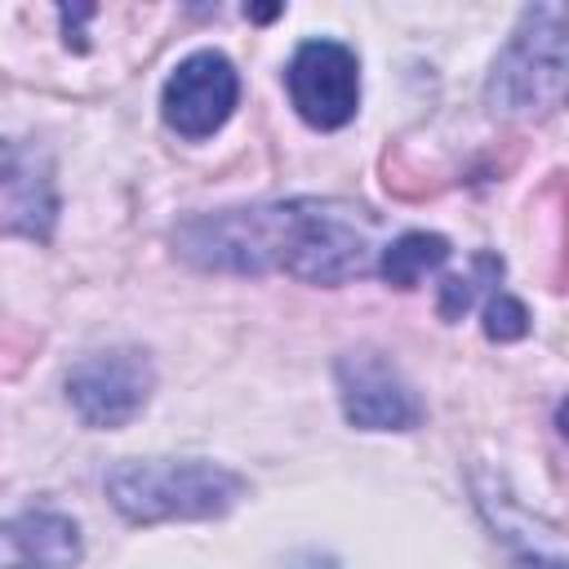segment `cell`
<instances>
[{"label": "cell", "mask_w": 569, "mask_h": 569, "mask_svg": "<svg viewBox=\"0 0 569 569\" xmlns=\"http://www.w3.org/2000/svg\"><path fill=\"white\" fill-rule=\"evenodd\" d=\"M378 218L351 200H289L200 213L173 231L182 258L209 271H289L307 284H347L373 271Z\"/></svg>", "instance_id": "1"}, {"label": "cell", "mask_w": 569, "mask_h": 569, "mask_svg": "<svg viewBox=\"0 0 569 569\" xmlns=\"http://www.w3.org/2000/svg\"><path fill=\"white\" fill-rule=\"evenodd\" d=\"M107 493L116 511L133 525L156 520H213L231 511L244 493V480L218 462L200 458H133L111 467Z\"/></svg>", "instance_id": "2"}, {"label": "cell", "mask_w": 569, "mask_h": 569, "mask_svg": "<svg viewBox=\"0 0 569 569\" xmlns=\"http://www.w3.org/2000/svg\"><path fill=\"white\" fill-rule=\"evenodd\" d=\"M565 89V13L560 4L529 9L516 40L502 49L489 76L493 111H551Z\"/></svg>", "instance_id": "3"}, {"label": "cell", "mask_w": 569, "mask_h": 569, "mask_svg": "<svg viewBox=\"0 0 569 569\" xmlns=\"http://www.w3.org/2000/svg\"><path fill=\"white\" fill-rule=\"evenodd\" d=\"M156 373L138 347H111L84 356L67 373V396L89 427H124L151 396Z\"/></svg>", "instance_id": "4"}, {"label": "cell", "mask_w": 569, "mask_h": 569, "mask_svg": "<svg viewBox=\"0 0 569 569\" xmlns=\"http://www.w3.org/2000/svg\"><path fill=\"white\" fill-rule=\"evenodd\" d=\"M289 98L311 129H342L360 107V62L338 40H302L289 58Z\"/></svg>", "instance_id": "5"}, {"label": "cell", "mask_w": 569, "mask_h": 569, "mask_svg": "<svg viewBox=\"0 0 569 569\" xmlns=\"http://www.w3.org/2000/svg\"><path fill=\"white\" fill-rule=\"evenodd\" d=\"M236 98H240L236 67L222 53L200 49V53L182 58L173 67V76L164 80L160 111H164V124L178 129L182 138H209L213 129L227 124Z\"/></svg>", "instance_id": "6"}, {"label": "cell", "mask_w": 569, "mask_h": 569, "mask_svg": "<svg viewBox=\"0 0 569 569\" xmlns=\"http://www.w3.org/2000/svg\"><path fill=\"white\" fill-rule=\"evenodd\" d=\"M338 396L347 418L365 431H409L422 418L413 387L378 351H351L338 360Z\"/></svg>", "instance_id": "7"}, {"label": "cell", "mask_w": 569, "mask_h": 569, "mask_svg": "<svg viewBox=\"0 0 569 569\" xmlns=\"http://www.w3.org/2000/svg\"><path fill=\"white\" fill-rule=\"evenodd\" d=\"M53 213H58V196L49 169L36 160V151L0 142V236L49 240Z\"/></svg>", "instance_id": "8"}, {"label": "cell", "mask_w": 569, "mask_h": 569, "mask_svg": "<svg viewBox=\"0 0 569 569\" xmlns=\"http://www.w3.org/2000/svg\"><path fill=\"white\" fill-rule=\"evenodd\" d=\"M76 560V525L58 511H27L0 525V569H71Z\"/></svg>", "instance_id": "9"}, {"label": "cell", "mask_w": 569, "mask_h": 569, "mask_svg": "<svg viewBox=\"0 0 569 569\" xmlns=\"http://www.w3.org/2000/svg\"><path fill=\"white\" fill-rule=\"evenodd\" d=\"M445 258H449V240H445V236H436V231H405V236H396V240L382 249L378 271H382L387 284L413 289V284H418L427 271H436Z\"/></svg>", "instance_id": "10"}, {"label": "cell", "mask_w": 569, "mask_h": 569, "mask_svg": "<svg viewBox=\"0 0 569 569\" xmlns=\"http://www.w3.org/2000/svg\"><path fill=\"white\" fill-rule=\"evenodd\" d=\"M525 329H529V311H525L511 293L489 298V307H485V333H489V338L507 342V338H520Z\"/></svg>", "instance_id": "11"}]
</instances>
